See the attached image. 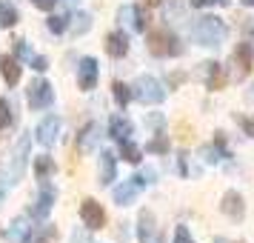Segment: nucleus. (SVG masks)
Returning a JSON list of instances; mask_svg holds the SVG:
<instances>
[{"label": "nucleus", "instance_id": "nucleus-11", "mask_svg": "<svg viewBox=\"0 0 254 243\" xmlns=\"http://www.w3.org/2000/svg\"><path fill=\"white\" fill-rule=\"evenodd\" d=\"M55 197H58L55 186L49 183V180H40V195H37L35 206L29 209V212H32V218H35V220H46L49 212H52V206H55Z\"/></svg>", "mask_w": 254, "mask_h": 243}, {"label": "nucleus", "instance_id": "nucleus-1", "mask_svg": "<svg viewBox=\"0 0 254 243\" xmlns=\"http://www.w3.org/2000/svg\"><path fill=\"white\" fill-rule=\"evenodd\" d=\"M191 37H194L197 46L206 49H217L226 40V23L220 20L217 14H203L197 17V23L191 26Z\"/></svg>", "mask_w": 254, "mask_h": 243}, {"label": "nucleus", "instance_id": "nucleus-41", "mask_svg": "<svg viewBox=\"0 0 254 243\" xmlns=\"http://www.w3.org/2000/svg\"><path fill=\"white\" fill-rule=\"evenodd\" d=\"M163 0H146V6H160Z\"/></svg>", "mask_w": 254, "mask_h": 243}, {"label": "nucleus", "instance_id": "nucleus-44", "mask_svg": "<svg viewBox=\"0 0 254 243\" xmlns=\"http://www.w3.org/2000/svg\"><path fill=\"white\" fill-rule=\"evenodd\" d=\"M243 6H254V0H243Z\"/></svg>", "mask_w": 254, "mask_h": 243}, {"label": "nucleus", "instance_id": "nucleus-33", "mask_svg": "<svg viewBox=\"0 0 254 243\" xmlns=\"http://www.w3.org/2000/svg\"><path fill=\"white\" fill-rule=\"evenodd\" d=\"M9 189H12V180H9L6 169H0V206H3V200H6V195H9Z\"/></svg>", "mask_w": 254, "mask_h": 243}, {"label": "nucleus", "instance_id": "nucleus-39", "mask_svg": "<svg viewBox=\"0 0 254 243\" xmlns=\"http://www.w3.org/2000/svg\"><path fill=\"white\" fill-rule=\"evenodd\" d=\"M71 243H86V226H83V229H74V235H71Z\"/></svg>", "mask_w": 254, "mask_h": 243}, {"label": "nucleus", "instance_id": "nucleus-43", "mask_svg": "<svg viewBox=\"0 0 254 243\" xmlns=\"http://www.w3.org/2000/svg\"><path fill=\"white\" fill-rule=\"evenodd\" d=\"M66 3H69V6H77V3H80V0H66Z\"/></svg>", "mask_w": 254, "mask_h": 243}, {"label": "nucleus", "instance_id": "nucleus-16", "mask_svg": "<svg viewBox=\"0 0 254 243\" xmlns=\"http://www.w3.org/2000/svg\"><path fill=\"white\" fill-rule=\"evenodd\" d=\"M134 135V126H131V120L123 115H115L112 120H109V138L117 140V143H123V140H128Z\"/></svg>", "mask_w": 254, "mask_h": 243}, {"label": "nucleus", "instance_id": "nucleus-13", "mask_svg": "<svg viewBox=\"0 0 254 243\" xmlns=\"http://www.w3.org/2000/svg\"><path fill=\"white\" fill-rule=\"evenodd\" d=\"M120 20L131 29V32H146L149 29V14L143 6H123L120 9Z\"/></svg>", "mask_w": 254, "mask_h": 243}, {"label": "nucleus", "instance_id": "nucleus-6", "mask_svg": "<svg viewBox=\"0 0 254 243\" xmlns=\"http://www.w3.org/2000/svg\"><path fill=\"white\" fill-rule=\"evenodd\" d=\"M151 183V174H131L128 180H123L120 186H115V203L117 206H128V203H134V197Z\"/></svg>", "mask_w": 254, "mask_h": 243}, {"label": "nucleus", "instance_id": "nucleus-17", "mask_svg": "<svg viewBox=\"0 0 254 243\" xmlns=\"http://www.w3.org/2000/svg\"><path fill=\"white\" fill-rule=\"evenodd\" d=\"M157 235H160V232H157V226H154V215H151L149 209H143L140 218H137V241L140 243H151Z\"/></svg>", "mask_w": 254, "mask_h": 243}, {"label": "nucleus", "instance_id": "nucleus-20", "mask_svg": "<svg viewBox=\"0 0 254 243\" xmlns=\"http://www.w3.org/2000/svg\"><path fill=\"white\" fill-rule=\"evenodd\" d=\"M203 78H206V89H211V92L223 89V83H226L223 66H220L217 60H208V63H203Z\"/></svg>", "mask_w": 254, "mask_h": 243}, {"label": "nucleus", "instance_id": "nucleus-19", "mask_svg": "<svg viewBox=\"0 0 254 243\" xmlns=\"http://www.w3.org/2000/svg\"><path fill=\"white\" fill-rule=\"evenodd\" d=\"M106 52L112 55V58H126L128 55V35L126 32H109L106 35Z\"/></svg>", "mask_w": 254, "mask_h": 243}, {"label": "nucleus", "instance_id": "nucleus-18", "mask_svg": "<svg viewBox=\"0 0 254 243\" xmlns=\"http://www.w3.org/2000/svg\"><path fill=\"white\" fill-rule=\"evenodd\" d=\"M97 140H100V126L97 123H86L80 129V135H77V152L80 155H89L97 146Z\"/></svg>", "mask_w": 254, "mask_h": 243}, {"label": "nucleus", "instance_id": "nucleus-26", "mask_svg": "<svg viewBox=\"0 0 254 243\" xmlns=\"http://www.w3.org/2000/svg\"><path fill=\"white\" fill-rule=\"evenodd\" d=\"M14 123V112H12V103L6 100V97H0V132L3 129H9Z\"/></svg>", "mask_w": 254, "mask_h": 243}, {"label": "nucleus", "instance_id": "nucleus-40", "mask_svg": "<svg viewBox=\"0 0 254 243\" xmlns=\"http://www.w3.org/2000/svg\"><path fill=\"white\" fill-rule=\"evenodd\" d=\"M149 123H151V126H154V129H163V117L151 115V117H149Z\"/></svg>", "mask_w": 254, "mask_h": 243}, {"label": "nucleus", "instance_id": "nucleus-24", "mask_svg": "<svg viewBox=\"0 0 254 243\" xmlns=\"http://www.w3.org/2000/svg\"><path fill=\"white\" fill-rule=\"evenodd\" d=\"M120 158L126 163H140L143 161V149H140L137 143H131V138H128V140L120 143Z\"/></svg>", "mask_w": 254, "mask_h": 243}, {"label": "nucleus", "instance_id": "nucleus-7", "mask_svg": "<svg viewBox=\"0 0 254 243\" xmlns=\"http://www.w3.org/2000/svg\"><path fill=\"white\" fill-rule=\"evenodd\" d=\"M252 63H254V52L252 46L243 40L240 46L234 49V55H231V69H229V78L231 81H246L249 78V72H252Z\"/></svg>", "mask_w": 254, "mask_h": 243}, {"label": "nucleus", "instance_id": "nucleus-27", "mask_svg": "<svg viewBox=\"0 0 254 243\" xmlns=\"http://www.w3.org/2000/svg\"><path fill=\"white\" fill-rule=\"evenodd\" d=\"M14 58L20 60V63H29V60L35 58V52H32V46L26 43L23 37H20V40H14Z\"/></svg>", "mask_w": 254, "mask_h": 243}, {"label": "nucleus", "instance_id": "nucleus-23", "mask_svg": "<svg viewBox=\"0 0 254 243\" xmlns=\"http://www.w3.org/2000/svg\"><path fill=\"white\" fill-rule=\"evenodd\" d=\"M55 172H58L55 158H49V155L35 158V177H37V180H52V174H55Z\"/></svg>", "mask_w": 254, "mask_h": 243}, {"label": "nucleus", "instance_id": "nucleus-4", "mask_svg": "<svg viewBox=\"0 0 254 243\" xmlns=\"http://www.w3.org/2000/svg\"><path fill=\"white\" fill-rule=\"evenodd\" d=\"M29 149H32V135H29V132H23V135L17 138V143H14L12 158H9V166H6V174H9L12 186L23 177L26 163H29Z\"/></svg>", "mask_w": 254, "mask_h": 243}, {"label": "nucleus", "instance_id": "nucleus-8", "mask_svg": "<svg viewBox=\"0 0 254 243\" xmlns=\"http://www.w3.org/2000/svg\"><path fill=\"white\" fill-rule=\"evenodd\" d=\"M80 220H83V226L89 232H97V229H103L106 226V209L94 200V197H86L80 203Z\"/></svg>", "mask_w": 254, "mask_h": 243}, {"label": "nucleus", "instance_id": "nucleus-34", "mask_svg": "<svg viewBox=\"0 0 254 243\" xmlns=\"http://www.w3.org/2000/svg\"><path fill=\"white\" fill-rule=\"evenodd\" d=\"M194 9H206V6H229L231 0H189Z\"/></svg>", "mask_w": 254, "mask_h": 243}, {"label": "nucleus", "instance_id": "nucleus-38", "mask_svg": "<svg viewBox=\"0 0 254 243\" xmlns=\"http://www.w3.org/2000/svg\"><path fill=\"white\" fill-rule=\"evenodd\" d=\"M240 126L246 129V135H249V138H254V120H249V117H240Z\"/></svg>", "mask_w": 254, "mask_h": 243}, {"label": "nucleus", "instance_id": "nucleus-22", "mask_svg": "<svg viewBox=\"0 0 254 243\" xmlns=\"http://www.w3.org/2000/svg\"><path fill=\"white\" fill-rule=\"evenodd\" d=\"M17 20H20V14H17V9H14L12 0H0V32L12 29Z\"/></svg>", "mask_w": 254, "mask_h": 243}, {"label": "nucleus", "instance_id": "nucleus-9", "mask_svg": "<svg viewBox=\"0 0 254 243\" xmlns=\"http://www.w3.org/2000/svg\"><path fill=\"white\" fill-rule=\"evenodd\" d=\"M60 126H63V120H60L58 115H46L35 129V140L43 146V149L55 146V143H58V135H60Z\"/></svg>", "mask_w": 254, "mask_h": 243}, {"label": "nucleus", "instance_id": "nucleus-31", "mask_svg": "<svg viewBox=\"0 0 254 243\" xmlns=\"http://www.w3.org/2000/svg\"><path fill=\"white\" fill-rule=\"evenodd\" d=\"M26 229H29V226L23 223V218H17V220L12 223V232H9V238H12L14 243H17V241H20V238L26 235Z\"/></svg>", "mask_w": 254, "mask_h": 243}, {"label": "nucleus", "instance_id": "nucleus-28", "mask_svg": "<svg viewBox=\"0 0 254 243\" xmlns=\"http://www.w3.org/2000/svg\"><path fill=\"white\" fill-rule=\"evenodd\" d=\"M17 243H46V229H40V226H35V229H26V235Z\"/></svg>", "mask_w": 254, "mask_h": 243}, {"label": "nucleus", "instance_id": "nucleus-12", "mask_svg": "<svg viewBox=\"0 0 254 243\" xmlns=\"http://www.w3.org/2000/svg\"><path fill=\"white\" fill-rule=\"evenodd\" d=\"M220 212H223L226 218H231V220H243L246 218V200H243V195L237 192V189H229V192L223 195V200H220Z\"/></svg>", "mask_w": 254, "mask_h": 243}, {"label": "nucleus", "instance_id": "nucleus-21", "mask_svg": "<svg viewBox=\"0 0 254 243\" xmlns=\"http://www.w3.org/2000/svg\"><path fill=\"white\" fill-rule=\"evenodd\" d=\"M89 29H92V14H86V12H74V14H69V26H66V32H69L71 37L86 35Z\"/></svg>", "mask_w": 254, "mask_h": 243}, {"label": "nucleus", "instance_id": "nucleus-36", "mask_svg": "<svg viewBox=\"0 0 254 243\" xmlns=\"http://www.w3.org/2000/svg\"><path fill=\"white\" fill-rule=\"evenodd\" d=\"M32 6L40 9V12H52V9L58 6V0H32Z\"/></svg>", "mask_w": 254, "mask_h": 243}, {"label": "nucleus", "instance_id": "nucleus-5", "mask_svg": "<svg viewBox=\"0 0 254 243\" xmlns=\"http://www.w3.org/2000/svg\"><path fill=\"white\" fill-rule=\"evenodd\" d=\"M26 103L32 112H46L49 106L55 103V86L46 81V78H37V81L29 83L26 89Z\"/></svg>", "mask_w": 254, "mask_h": 243}, {"label": "nucleus", "instance_id": "nucleus-37", "mask_svg": "<svg viewBox=\"0 0 254 243\" xmlns=\"http://www.w3.org/2000/svg\"><path fill=\"white\" fill-rule=\"evenodd\" d=\"M243 35H246V43H249V46H252V52H254V20H249V23H246Z\"/></svg>", "mask_w": 254, "mask_h": 243}, {"label": "nucleus", "instance_id": "nucleus-3", "mask_svg": "<svg viewBox=\"0 0 254 243\" xmlns=\"http://www.w3.org/2000/svg\"><path fill=\"white\" fill-rule=\"evenodd\" d=\"M131 97L140 100L143 106H157L166 100V86L157 78H151V75H140L134 81V86H131Z\"/></svg>", "mask_w": 254, "mask_h": 243}, {"label": "nucleus", "instance_id": "nucleus-30", "mask_svg": "<svg viewBox=\"0 0 254 243\" xmlns=\"http://www.w3.org/2000/svg\"><path fill=\"white\" fill-rule=\"evenodd\" d=\"M146 152H151V155H166L169 152V138H154V140H149L146 143Z\"/></svg>", "mask_w": 254, "mask_h": 243}, {"label": "nucleus", "instance_id": "nucleus-35", "mask_svg": "<svg viewBox=\"0 0 254 243\" xmlns=\"http://www.w3.org/2000/svg\"><path fill=\"white\" fill-rule=\"evenodd\" d=\"M29 66H32L35 72H46V69H49V60H46V58H40V55H35V58L29 60Z\"/></svg>", "mask_w": 254, "mask_h": 243}, {"label": "nucleus", "instance_id": "nucleus-29", "mask_svg": "<svg viewBox=\"0 0 254 243\" xmlns=\"http://www.w3.org/2000/svg\"><path fill=\"white\" fill-rule=\"evenodd\" d=\"M66 26H69V17H63V14H52V17H49V32H52V35H63Z\"/></svg>", "mask_w": 254, "mask_h": 243}, {"label": "nucleus", "instance_id": "nucleus-2", "mask_svg": "<svg viewBox=\"0 0 254 243\" xmlns=\"http://www.w3.org/2000/svg\"><path fill=\"white\" fill-rule=\"evenodd\" d=\"M146 43H149V52L154 55V58H177V55H183V43H180V37L174 35L172 29H166V26L149 32Z\"/></svg>", "mask_w": 254, "mask_h": 243}, {"label": "nucleus", "instance_id": "nucleus-45", "mask_svg": "<svg viewBox=\"0 0 254 243\" xmlns=\"http://www.w3.org/2000/svg\"><path fill=\"white\" fill-rule=\"evenodd\" d=\"M237 243H246V241H237Z\"/></svg>", "mask_w": 254, "mask_h": 243}, {"label": "nucleus", "instance_id": "nucleus-10", "mask_svg": "<svg viewBox=\"0 0 254 243\" xmlns=\"http://www.w3.org/2000/svg\"><path fill=\"white\" fill-rule=\"evenodd\" d=\"M100 81V63L94 58H83L77 66V89L80 92H92Z\"/></svg>", "mask_w": 254, "mask_h": 243}, {"label": "nucleus", "instance_id": "nucleus-42", "mask_svg": "<svg viewBox=\"0 0 254 243\" xmlns=\"http://www.w3.org/2000/svg\"><path fill=\"white\" fill-rule=\"evenodd\" d=\"M249 100H252V103H254V86H252V89H249Z\"/></svg>", "mask_w": 254, "mask_h": 243}, {"label": "nucleus", "instance_id": "nucleus-32", "mask_svg": "<svg viewBox=\"0 0 254 243\" xmlns=\"http://www.w3.org/2000/svg\"><path fill=\"white\" fill-rule=\"evenodd\" d=\"M172 243H194V238H191L189 226H177V229H174V241Z\"/></svg>", "mask_w": 254, "mask_h": 243}, {"label": "nucleus", "instance_id": "nucleus-25", "mask_svg": "<svg viewBox=\"0 0 254 243\" xmlns=\"http://www.w3.org/2000/svg\"><path fill=\"white\" fill-rule=\"evenodd\" d=\"M112 94H115L117 106H120V109H126L128 100H131V86H126V83L115 81V83H112Z\"/></svg>", "mask_w": 254, "mask_h": 243}, {"label": "nucleus", "instance_id": "nucleus-14", "mask_svg": "<svg viewBox=\"0 0 254 243\" xmlns=\"http://www.w3.org/2000/svg\"><path fill=\"white\" fill-rule=\"evenodd\" d=\"M0 75L6 86H17L20 83V75H23V63L14 58V55H0Z\"/></svg>", "mask_w": 254, "mask_h": 243}, {"label": "nucleus", "instance_id": "nucleus-15", "mask_svg": "<svg viewBox=\"0 0 254 243\" xmlns=\"http://www.w3.org/2000/svg\"><path fill=\"white\" fill-rule=\"evenodd\" d=\"M115 177H117V158H115V152L103 149V152H100V172H97V183H100V186H112Z\"/></svg>", "mask_w": 254, "mask_h": 243}]
</instances>
